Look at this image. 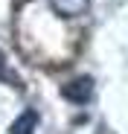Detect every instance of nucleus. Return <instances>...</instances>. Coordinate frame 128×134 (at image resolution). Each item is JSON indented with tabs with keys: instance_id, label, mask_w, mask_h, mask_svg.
<instances>
[{
	"instance_id": "7ed1b4c3",
	"label": "nucleus",
	"mask_w": 128,
	"mask_h": 134,
	"mask_svg": "<svg viewBox=\"0 0 128 134\" xmlns=\"http://www.w3.org/2000/svg\"><path fill=\"white\" fill-rule=\"evenodd\" d=\"M0 76H3V55H0Z\"/></svg>"
},
{
	"instance_id": "f257e3e1",
	"label": "nucleus",
	"mask_w": 128,
	"mask_h": 134,
	"mask_svg": "<svg viewBox=\"0 0 128 134\" xmlns=\"http://www.w3.org/2000/svg\"><path fill=\"white\" fill-rule=\"evenodd\" d=\"M90 91H93V82H90L88 76H82V79H73L70 85H64V87H61L64 99H70V102H79V105L90 99Z\"/></svg>"
},
{
	"instance_id": "f03ea898",
	"label": "nucleus",
	"mask_w": 128,
	"mask_h": 134,
	"mask_svg": "<svg viewBox=\"0 0 128 134\" xmlns=\"http://www.w3.org/2000/svg\"><path fill=\"white\" fill-rule=\"evenodd\" d=\"M35 128H38V114L35 111H24V114L12 122L9 134H35Z\"/></svg>"
}]
</instances>
